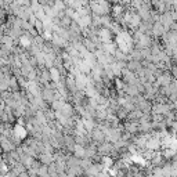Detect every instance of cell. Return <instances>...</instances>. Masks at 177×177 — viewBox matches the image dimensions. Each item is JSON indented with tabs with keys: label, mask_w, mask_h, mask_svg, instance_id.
<instances>
[]
</instances>
